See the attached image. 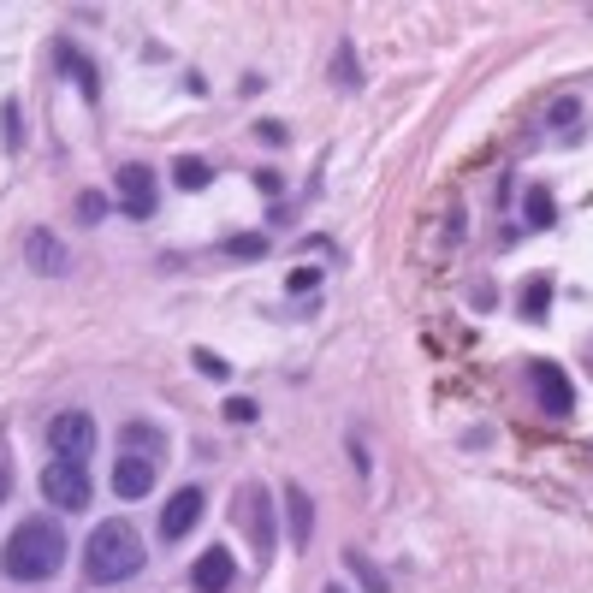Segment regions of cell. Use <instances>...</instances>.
Segmentation results:
<instances>
[{
    "label": "cell",
    "mask_w": 593,
    "mask_h": 593,
    "mask_svg": "<svg viewBox=\"0 0 593 593\" xmlns=\"http://www.w3.org/2000/svg\"><path fill=\"white\" fill-rule=\"evenodd\" d=\"M0 564H6L12 581H48V575H59V564H65V528L54 516H30L24 528H12Z\"/></svg>",
    "instance_id": "1"
},
{
    "label": "cell",
    "mask_w": 593,
    "mask_h": 593,
    "mask_svg": "<svg viewBox=\"0 0 593 593\" xmlns=\"http://www.w3.org/2000/svg\"><path fill=\"white\" fill-rule=\"evenodd\" d=\"M137 570H142L137 528H131L125 516H107V522L89 534V546H83V575L101 581V588H113V581H131Z\"/></svg>",
    "instance_id": "2"
},
{
    "label": "cell",
    "mask_w": 593,
    "mask_h": 593,
    "mask_svg": "<svg viewBox=\"0 0 593 593\" xmlns=\"http://www.w3.org/2000/svg\"><path fill=\"white\" fill-rule=\"evenodd\" d=\"M42 498H48L54 511H89V469L54 457V463L42 469Z\"/></svg>",
    "instance_id": "3"
},
{
    "label": "cell",
    "mask_w": 593,
    "mask_h": 593,
    "mask_svg": "<svg viewBox=\"0 0 593 593\" xmlns=\"http://www.w3.org/2000/svg\"><path fill=\"white\" fill-rule=\"evenodd\" d=\"M237 522H243V534H250V546H256L261 558H273V498L261 493V487H243L237 493Z\"/></svg>",
    "instance_id": "4"
},
{
    "label": "cell",
    "mask_w": 593,
    "mask_h": 593,
    "mask_svg": "<svg viewBox=\"0 0 593 593\" xmlns=\"http://www.w3.org/2000/svg\"><path fill=\"white\" fill-rule=\"evenodd\" d=\"M48 439H54V457H65V463H83V457L96 451V421H89L83 410H65V415H54Z\"/></svg>",
    "instance_id": "5"
},
{
    "label": "cell",
    "mask_w": 593,
    "mask_h": 593,
    "mask_svg": "<svg viewBox=\"0 0 593 593\" xmlns=\"http://www.w3.org/2000/svg\"><path fill=\"white\" fill-rule=\"evenodd\" d=\"M24 261H30V273L59 279L65 267H72V250H65V243H59L48 226H36V232H24Z\"/></svg>",
    "instance_id": "6"
},
{
    "label": "cell",
    "mask_w": 593,
    "mask_h": 593,
    "mask_svg": "<svg viewBox=\"0 0 593 593\" xmlns=\"http://www.w3.org/2000/svg\"><path fill=\"white\" fill-rule=\"evenodd\" d=\"M155 202H160V190H155V173H149V166H119V208H125V214L149 219Z\"/></svg>",
    "instance_id": "7"
},
{
    "label": "cell",
    "mask_w": 593,
    "mask_h": 593,
    "mask_svg": "<svg viewBox=\"0 0 593 593\" xmlns=\"http://www.w3.org/2000/svg\"><path fill=\"white\" fill-rule=\"evenodd\" d=\"M534 392H540V410L552 415V421H564V415L575 410L570 374H564V368H558V362H534Z\"/></svg>",
    "instance_id": "8"
},
{
    "label": "cell",
    "mask_w": 593,
    "mask_h": 593,
    "mask_svg": "<svg viewBox=\"0 0 593 593\" xmlns=\"http://www.w3.org/2000/svg\"><path fill=\"white\" fill-rule=\"evenodd\" d=\"M202 487H178L173 498H166V511H160V540H184V534L202 522Z\"/></svg>",
    "instance_id": "9"
},
{
    "label": "cell",
    "mask_w": 593,
    "mask_h": 593,
    "mask_svg": "<svg viewBox=\"0 0 593 593\" xmlns=\"http://www.w3.org/2000/svg\"><path fill=\"white\" fill-rule=\"evenodd\" d=\"M113 493L119 498H149V493H155V463H149V457L119 451V463H113Z\"/></svg>",
    "instance_id": "10"
},
{
    "label": "cell",
    "mask_w": 593,
    "mask_h": 593,
    "mask_svg": "<svg viewBox=\"0 0 593 593\" xmlns=\"http://www.w3.org/2000/svg\"><path fill=\"white\" fill-rule=\"evenodd\" d=\"M232 575H237L232 552H226V546H208V552L196 558V570H190V588L196 593H226L232 588Z\"/></svg>",
    "instance_id": "11"
},
{
    "label": "cell",
    "mask_w": 593,
    "mask_h": 593,
    "mask_svg": "<svg viewBox=\"0 0 593 593\" xmlns=\"http://www.w3.org/2000/svg\"><path fill=\"white\" fill-rule=\"evenodd\" d=\"M54 59H59V72H65V78H72V83L83 89V101H96V96H101V72L89 65V54H83V48H78L72 36H65V42L54 48Z\"/></svg>",
    "instance_id": "12"
},
{
    "label": "cell",
    "mask_w": 593,
    "mask_h": 593,
    "mask_svg": "<svg viewBox=\"0 0 593 593\" xmlns=\"http://www.w3.org/2000/svg\"><path fill=\"white\" fill-rule=\"evenodd\" d=\"M552 279H546V273H534L528 279V285H522V296H516V315H522V320H546V315H552Z\"/></svg>",
    "instance_id": "13"
},
{
    "label": "cell",
    "mask_w": 593,
    "mask_h": 593,
    "mask_svg": "<svg viewBox=\"0 0 593 593\" xmlns=\"http://www.w3.org/2000/svg\"><path fill=\"white\" fill-rule=\"evenodd\" d=\"M285 516H291V540L296 546H309V534H315V504H309V493L303 487H285Z\"/></svg>",
    "instance_id": "14"
},
{
    "label": "cell",
    "mask_w": 593,
    "mask_h": 593,
    "mask_svg": "<svg viewBox=\"0 0 593 593\" xmlns=\"http://www.w3.org/2000/svg\"><path fill=\"white\" fill-rule=\"evenodd\" d=\"M125 445H131V457H149V463H155L160 451H166V434H160V427H149V421H125Z\"/></svg>",
    "instance_id": "15"
},
{
    "label": "cell",
    "mask_w": 593,
    "mask_h": 593,
    "mask_svg": "<svg viewBox=\"0 0 593 593\" xmlns=\"http://www.w3.org/2000/svg\"><path fill=\"white\" fill-rule=\"evenodd\" d=\"M522 219H528V226H540V232L558 219V202H552V190H546V184H534L528 196H522Z\"/></svg>",
    "instance_id": "16"
},
{
    "label": "cell",
    "mask_w": 593,
    "mask_h": 593,
    "mask_svg": "<svg viewBox=\"0 0 593 593\" xmlns=\"http://www.w3.org/2000/svg\"><path fill=\"white\" fill-rule=\"evenodd\" d=\"M219 250H226L232 261H261L267 250H273V243H267V232H237V237H226Z\"/></svg>",
    "instance_id": "17"
},
{
    "label": "cell",
    "mask_w": 593,
    "mask_h": 593,
    "mask_svg": "<svg viewBox=\"0 0 593 593\" xmlns=\"http://www.w3.org/2000/svg\"><path fill=\"white\" fill-rule=\"evenodd\" d=\"M333 78H338V89H356V78H362V65H356V48H350V42H338V54H333Z\"/></svg>",
    "instance_id": "18"
},
{
    "label": "cell",
    "mask_w": 593,
    "mask_h": 593,
    "mask_svg": "<svg viewBox=\"0 0 593 593\" xmlns=\"http://www.w3.org/2000/svg\"><path fill=\"white\" fill-rule=\"evenodd\" d=\"M173 178H178V190H202V184H208V160L184 155V160L173 166Z\"/></svg>",
    "instance_id": "19"
},
{
    "label": "cell",
    "mask_w": 593,
    "mask_h": 593,
    "mask_svg": "<svg viewBox=\"0 0 593 593\" xmlns=\"http://www.w3.org/2000/svg\"><path fill=\"white\" fill-rule=\"evenodd\" d=\"M344 564H350V570H356V581H362V588H368V593H386V575H380L374 564H368V558H356V552H350V558H344Z\"/></svg>",
    "instance_id": "20"
},
{
    "label": "cell",
    "mask_w": 593,
    "mask_h": 593,
    "mask_svg": "<svg viewBox=\"0 0 593 593\" xmlns=\"http://www.w3.org/2000/svg\"><path fill=\"white\" fill-rule=\"evenodd\" d=\"M101 214H107V196H101V190H83V196H78V219H83V226H96Z\"/></svg>",
    "instance_id": "21"
},
{
    "label": "cell",
    "mask_w": 593,
    "mask_h": 593,
    "mask_svg": "<svg viewBox=\"0 0 593 593\" xmlns=\"http://www.w3.org/2000/svg\"><path fill=\"white\" fill-rule=\"evenodd\" d=\"M546 119H552V125H575V119H581V101H575V96H558L552 107H546Z\"/></svg>",
    "instance_id": "22"
},
{
    "label": "cell",
    "mask_w": 593,
    "mask_h": 593,
    "mask_svg": "<svg viewBox=\"0 0 593 593\" xmlns=\"http://www.w3.org/2000/svg\"><path fill=\"white\" fill-rule=\"evenodd\" d=\"M226 421H232V427H250V421H256V404H250V397H226Z\"/></svg>",
    "instance_id": "23"
},
{
    "label": "cell",
    "mask_w": 593,
    "mask_h": 593,
    "mask_svg": "<svg viewBox=\"0 0 593 593\" xmlns=\"http://www.w3.org/2000/svg\"><path fill=\"white\" fill-rule=\"evenodd\" d=\"M190 356H196V368H202L208 380H232V368H226V362H219L214 350H190Z\"/></svg>",
    "instance_id": "24"
},
{
    "label": "cell",
    "mask_w": 593,
    "mask_h": 593,
    "mask_svg": "<svg viewBox=\"0 0 593 593\" xmlns=\"http://www.w3.org/2000/svg\"><path fill=\"white\" fill-rule=\"evenodd\" d=\"M0 131H6V149H19V101L0 107Z\"/></svg>",
    "instance_id": "25"
},
{
    "label": "cell",
    "mask_w": 593,
    "mask_h": 593,
    "mask_svg": "<svg viewBox=\"0 0 593 593\" xmlns=\"http://www.w3.org/2000/svg\"><path fill=\"white\" fill-rule=\"evenodd\" d=\"M285 285H291V291H315V285H320V267H296Z\"/></svg>",
    "instance_id": "26"
},
{
    "label": "cell",
    "mask_w": 593,
    "mask_h": 593,
    "mask_svg": "<svg viewBox=\"0 0 593 593\" xmlns=\"http://www.w3.org/2000/svg\"><path fill=\"white\" fill-rule=\"evenodd\" d=\"M256 137H267V142H285V125H279V119H267V125H256Z\"/></svg>",
    "instance_id": "27"
},
{
    "label": "cell",
    "mask_w": 593,
    "mask_h": 593,
    "mask_svg": "<svg viewBox=\"0 0 593 593\" xmlns=\"http://www.w3.org/2000/svg\"><path fill=\"white\" fill-rule=\"evenodd\" d=\"M6 493H12V469L0 463V504H6Z\"/></svg>",
    "instance_id": "28"
},
{
    "label": "cell",
    "mask_w": 593,
    "mask_h": 593,
    "mask_svg": "<svg viewBox=\"0 0 593 593\" xmlns=\"http://www.w3.org/2000/svg\"><path fill=\"white\" fill-rule=\"evenodd\" d=\"M320 593H344V588H320Z\"/></svg>",
    "instance_id": "29"
}]
</instances>
